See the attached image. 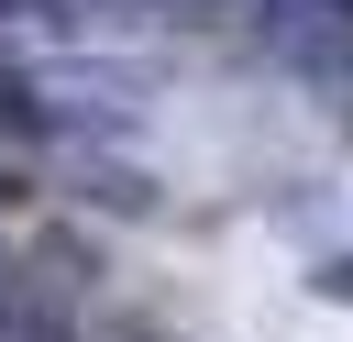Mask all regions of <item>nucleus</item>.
Masks as SVG:
<instances>
[{
    "label": "nucleus",
    "instance_id": "f257e3e1",
    "mask_svg": "<svg viewBox=\"0 0 353 342\" xmlns=\"http://www.w3.org/2000/svg\"><path fill=\"white\" fill-rule=\"evenodd\" d=\"M320 298H353V254H331V265H320Z\"/></svg>",
    "mask_w": 353,
    "mask_h": 342
},
{
    "label": "nucleus",
    "instance_id": "f03ea898",
    "mask_svg": "<svg viewBox=\"0 0 353 342\" xmlns=\"http://www.w3.org/2000/svg\"><path fill=\"white\" fill-rule=\"evenodd\" d=\"M0 287H11V243H0Z\"/></svg>",
    "mask_w": 353,
    "mask_h": 342
}]
</instances>
